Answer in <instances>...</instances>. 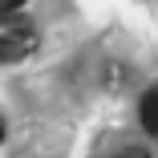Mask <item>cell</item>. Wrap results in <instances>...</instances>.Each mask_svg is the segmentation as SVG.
Segmentation results:
<instances>
[{
    "label": "cell",
    "instance_id": "cell-3",
    "mask_svg": "<svg viewBox=\"0 0 158 158\" xmlns=\"http://www.w3.org/2000/svg\"><path fill=\"white\" fill-rule=\"evenodd\" d=\"M114 158H154L150 150H122V154H114Z\"/></svg>",
    "mask_w": 158,
    "mask_h": 158
},
{
    "label": "cell",
    "instance_id": "cell-4",
    "mask_svg": "<svg viewBox=\"0 0 158 158\" xmlns=\"http://www.w3.org/2000/svg\"><path fill=\"white\" fill-rule=\"evenodd\" d=\"M0 142H4V122H0Z\"/></svg>",
    "mask_w": 158,
    "mask_h": 158
},
{
    "label": "cell",
    "instance_id": "cell-2",
    "mask_svg": "<svg viewBox=\"0 0 158 158\" xmlns=\"http://www.w3.org/2000/svg\"><path fill=\"white\" fill-rule=\"evenodd\" d=\"M138 118L146 126V134L158 138V89H146L142 93V102H138Z\"/></svg>",
    "mask_w": 158,
    "mask_h": 158
},
{
    "label": "cell",
    "instance_id": "cell-1",
    "mask_svg": "<svg viewBox=\"0 0 158 158\" xmlns=\"http://www.w3.org/2000/svg\"><path fill=\"white\" fill-rule=\"evenodd\" d=\"M41 45L33 20H24L20 12L16 16H0V65H16V61L33 57V49Z\"/></svg>",
    "mask_w": 158,
    "mask_h": 158
}]
</instances>
